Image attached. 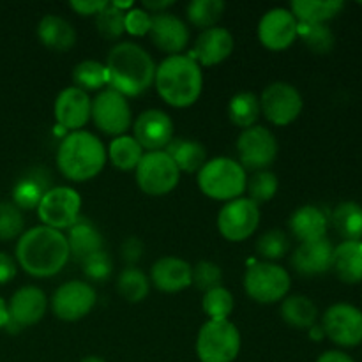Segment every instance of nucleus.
<instances>
[{
	"label": "nucleus",
	"mask_w": 362,
	"mask_h": 362,
	"mask_svg": "<svg viewBox=\"0 0 362 362\" xmlns=\"http://www.w3.org/2000/svg\"><path fill=\"white\" fill-rule=\"evenodd\" d=\"M67 237L48 226H34L21 233L16 244L18 265L34 278H52L69 262Z\"/></svg>",
	"instance_id": "f257e3e1"
},
{
	"label": "nucleus",
	"mask_w": 362,
	"mask_h": 362,
	"mask_svg": "<svg viewBox=\"0 0 362 362\" xmlns=\"http://www.w3.org/2000/svg\"><path fill=\"white\" fill-rule=\"evenodd\" d=\"M110 88L122 95H140L154 85L156 64L136 42H117L106 57Z\"/></svg>",
	"instance_id": "f03ea898"
},
{
	"label": "nucleus",
	"mask_w": 362,
	"mask_h": 362,
	"mask_svg": "<svg viewBox=\"0 0 362 362\" xmlns=\"http://www.w3.org/2000/svg\"><path fill=\"white\" fill-rule=\"evenodd\" d=\"M154 85L166 105L187 108L200 98L204 74L200 64L189 55H170L156 67Z\"/></svg>",
	"instance_id": "7ed1b4c3"
},
{
	"label": "nucleus",
	"mask_w": 362,
	"mask_h": 362,
	"mask_svg": "<svg viewBox=\"0 0 362 362\" xmlns=\"http://www.w3.org/2000/svg\"><path fill=\"white\" fill-rule=\"evenodd\" d=\"M106 148L95 134L88 131H73L67 134L57 151V166L66 179L85 182L94 179L105 168Z\"/></svg>",
	"instance_id": "20e7f679"
},
{
	"label": "nucleus",
	"mask_w": 362,
	"mask_h": 362,
	"mask_svg": "<svg viewBox=\"0 0 362 362\" xmlns=\"http://www.w3.org/2000/svg\"><path fill=\"white\" fill-rule=\"evenodd\" d=\"M246 170L232 158L209 159L198 172V186L212 200H237L246 191Z\"/></svg>",
	"instance_id": "39448f33"
},
{
	"label": "nucleus",
	"mask_w": 362,
	"mask_h": 362,
	"mask_svg": "<svg viewBox=\"0 0 362 362\" xmlns=\"http://www.w3.org/2000/svg\"><path fill=\"white\" fill-rule=\"evenodd\" d=\"M240 352V332L230 320H209L197 338L200 362H233Z\"/></svg>",
	"instance_id": "423d86ee"
},
{
	"label": "nucleus",
	"mask_w": 362,
	"mask_h": 362,
	"mask_svg": "<svg viewBox=\"0 0 362 362\" xmlns=\"http://www.w3.org/2000/svg\"><path fill=\"white\" fill-rule=\"evenodd\" d=\"M292 279L286 269L272 262H257L244 274V290L247 297L260 304H274L285 299Z\"/></svg>",
	"instance_id": "0eeeda50"
},
{
	"label": "nucleus",
	"mask_w": 362,
	"mask_h": 362,
	"mask_svg": "<svg viewBox=\"0 0 362 362\" xmlns=\"http://www.w3.org/2000/svg\"><path fill=\"white\" fill-rule=\"evenodd\" d=\"M136 184L148 197L172 193L180 180V170L165 151L147 152L136 166Z\"/></svg>",
	"instance_id": "6e6552de"
},
{
	"label": "nucleus",
	"mask_w": 362,
	"mask_h": 362,
	"mask_svg": "<svg viewBox=\"0 0 362 362\" xmlns=\"http://www.w3.org/2000/svg\"><path fill=\"white\" fill-rule=\"evenodd\" d=\"M81 197L76 189L67 186L52 187L42 194L37 205L41 223L53 230H69L80 219Z\"/></svg>",
	"instance_id": "1a4fd4ad"
},
{
	"label": "nucleus",
	"mask_w": 362,
	"mask_h": 362,
	"mask_svg": "<svg viewBox=\"0 0 362 362\" xmlns=\"http://www.w3.org/2000/svg\"><path fill=\"white\" fill-rule=\"evenodd\" d=\"M260 110L265 119L274 126H290L303 113L304 101L300 92L286 81H274L269 85L260 98Z\"/></svg>",
	"instance_id": "9d476101"
},
{
	"label": "nucleus",
	"mask_w": 362,
	"mask_h": 362,
	"mask_svg": "<svg viewBox=\"0 0 362 362\" xmlns=\"http://www.w3.org/2000/svg\"><path fill=\"white\" fill-rule=\"evenodd\" d=\"M278 140L271 129L264 126H253L244 129L237 138L239 165L244 170H267L278 156Z\"/></svg>",
	"instance_id": "9b49d317"
},
{
	"label": "nucleus",
	"mask_w": 362,
	"mask_h": 362,
	"mask_svg": "<svg viewBox=\"0 0 362 362\" xmlns=\"http://www.w3.org/2000/svg\"><path fill=\"white\" fill-rule=\"evenodd\" d=\"M322 331L336 345L354 349L362 343V311L352 304H332L322 318Z\"/></svg>",
	"instance_id": "f8f14e48"
},
{
	"label": "nucleus",
	"mask_w": 362,
	"mask_h": 362,
	"mask_svg": "<svg viewBox=\"0 0 362 362\" xmlns=\"http://www.w3.org/2000/svg\"><path fill=\"white\" fill-rule=\"evenodd\" d=\"M260 225V207L250 198L226 202L218 214V230L230 243L250 239Z\"/></svg>",
	"instance_id": "ddd939ff"
},
{
	"label": "nucleus",
	"mask_w": 362,
	"mask_h": 362,
	"mask_svg": "<svg viewBox=\"0 0 362 362\" xmlns=\"http://www.w3.org/2000/svg\"><path fill=\"white\" fill-rule=\"evenodd\" d=\"M90 117L103 133L115 138L122 136L131 126V106L126 95L113 88H106L92 101Z\"/></svg>",
	"instance_id": "4468645a"
},
{
	"label": "nucleus",
	"mask_w": 362,
	"mask_h": 362,
	"mask_svg": "<svg viewBox=\"0 0 362 362\" xmlns=\"http://www.w3.org/2000/svg\"><path fill=\"white\" fill-rule=\"evenodd\" d=\"M98 296L92 285L85 281H69L60 285L52 297V310L64 322H78L94 310Z\"/></svg>",
	"instance_id": "2eb2a0df"
},
{
	"label": "nucleus",
	"mask_w": 362,
	"mask_h": 362,
	"mask_svg": "<svg viewBox=\"0 0 362 362\" xmlns=\"http://www.w3.org/2000/svg\"><path fill=\"white\" fill-rule=\"evenodd\" d=\"M46 310H48L46 293L37 286H23L18 292H14L9 304H7L9 322H7L6 329L20 331V329L32 327L42 320Z\"/></svg>",
	"instance_id": "dca6fc26"
},
{
	"label": "nucleus",
	"mask_w": 362,
	"mask_h": 362,
	"mask_svg": "<svg viewBox=\"0 0 362 362\" xmlns=\"http://www.w3.org/2000/svg\"><path fill=\"white\" fill-rule=\"evenodd\" d=\"M299 21L290 9L274 7L262 16L258 23V39L262 45L272 52H281L290 48L297 39Z\"/></svg>",
	"instance_id": "f3484780"
},
{
	"label": "nucleus",
	"mask_w": 362,
	"mask_h": 362,
	"mask_svg": "<svg viewBox=\"0 0 362 362\" xmlns=\"http://www.w3.org/2000/svg\"><path fill=\"white\" fill-rule=\"evenodd\" d=\"M133 138L144 151H165L173 140V122L163 110H147L133 124Z\"/></svg>",
	"instance_id": "a211bd4d"
},
{
	"label": "nucleus",
	"mask_w": 362,
	"mask_h": 362,
	"mask_svg": "<svg viewBox=\"0 0 362 362\" xmlns=\"http://www.w3.org/2000/svg\"><path fill=\"white\" fill-rule=\"evenodd\" d=\"M92 99L78 87H67L57 95L53 115L57 124L66 131H80L90 119Z\"/></svg>",
	"instance_id": "6ab92c4d"
},
{
	"label": "nucleus",
	"mask_w": 362,
	"mask_h": 362,
	"mask_svg": "<svg viewBox=\"0 0 362 362\" xmlns=\"http://www.w3.org/2000/svg\"><path fill=\"white\" fill-rule=\"evenodd\" d=\"M148 35L161 52L170 55H180V52L189 42V28L186 27V23L179 16L166 11L152 16Z\"/></svg>",
	"instance_id": "aec40b11"
},
{
	"label": "nucleus",
	"mask_w": 362,
	"mask_h": 362,
	"mask_svg": "<svg viewBox=\"0 0 362 362\" xmlns=\"http://www.w3.org/2000/svg\"><path fill=\"white\" fill-rule=\"evenodd\" d=\"M233 35L223 27H212L202 30L194 42L193 55L191 59L197 60L200 66H218L225 62L233 52Z\"/></svg>",
	"instance_id": "412c9836"
},
{
	"label": "nucleus",
	"mask_w": 362,
	"mask_h": 362,
	"mask_svg": "<svg viewBox=\"0 0 362 362\" xmlns=\"http://www.w3.org/2000/svg\"><path fill=\"white\" fill-rule=\"evenodd\" d=\"M332 255L334 246L324 237L313 243L299 244L292 255V265L303 276H320L332 269Z\"/></svg>",
	"instance_id": "4be33fe9"
},
{
	"label": "nucleus",
	"mask_w": 362,
	"mask_h": 362,
	"mask_svg": "<svg viewBox=\"0 0 362 362\" xmlns=\"http://www.w3.org/2000/svg\"><path fill=\"white\" fill-rule=\"evenodd\" d=\"M152 285L165 293H177L193 285V267L177 257H163L152 265Z\"/></svg>",
	"instance_id": "5701e85b"
},
{
	"label": "nucleus",
	"mask_w": 362,
	"mask_h": 362,
	"mask_svg": "<svg viewBox=\"0 0 362 362\" xmlns=\"http://www.w3.org/2000/svg\"><path fill=\"white\" fill-rule=\"evenodd\" d=\"M327 225L329 221L325 214L315 205H303L288 219L290 232L300 244L324 239L327 233Z\"/></svg>",
	"instance_id": "b1692460"
},
{
	"label": "nucleus",
	"mask_w": 362,
	"mask_h": 362,
	"mask_svg": "<svg viewBox=\"0 0 362 362\" xmlns=\"http://www.w3.org/2000/svg\"><path fill=\"white\" fill-rule=\"evenodd\" d=\"M67 244H69V253L74 260L83 262L92 255L103 251V235L94 223L88 219L80 218L69 230H67Z\"/></svg>",
	"instance_id": "393cba45"
},
{
	"label": "nucleus",
	"mask_w": 362,
	"mask_h": 362,
	"mask_svg": "<svg viewBox=\"0 0 362 362\" xmlns=\"http://www.w3.org/2000/svg\"><path fill=\"white\" fill-rule=\"evenodd\" d=\"M332 271L346 285L362 281V240H343L334 247Z\"/></svg>",
	"instance_id": "a878e982"
},
{
	"label": "nucleus",
	"mask_w": 362,
	"mask_h": 362,
	"mask_svg": "<svg viewBox=\"0 0 362 362\" xmlns=\"http://www.w3.org/2000/svg\"><path fill=\"white\" fill-rule=\"evenodd\" d=\"M37 37L46 48L55 52H67L76 45V30L62 16L46 14L37 25Z\"/></svg>",
	"instance_id": "bb28decb"
},
{
	"label": "nucleus",
	"mask_w": 362,
	"mask_h": 362,
	"mask_svg": "<svg viewBox=\"0 0 362 362\" xmlns=\"http://www.w3.org/2000/svg\"><path fill=\"white\" fill-rule=\"evenodd\" d=\"M166 154L172 158L180 173H198L202 166L207 163V151L204 145L197 140L187 138H175L165 148Z\"/></svg>",
	"instance_id": "cd10ccee"
},
{
	"label": "nucleus",
	"mask_w": 362,
	"mask_h": 362,
	"mask_svg": "<svg viewBox=\"0 0 362 362\" xmlns=\"http://www.w3.org/2000/svg\"><path fill=\"white\" fill-rule=\"evenodd\" d=\"M345 7L341 0H293L290 11L299 23H327Z\"/></svg>",
	"instance_id": "c85d7f7f"
},
{
	"label": "nucleus",
	"mask_w": 362,
	"mask_h": 362,
	"mask_svg": "<svg viewBox=\"0 0 362 362\" xmlns=\"http://www.w3.org/2000/svg\"><path fill=\"white\" fill-rule=\"evenodd\" d=\"M281 318L293 329H311L317 322L318 310L306 296H286L281 303Z\"/></svg>",
	"instance_id": "c756f323"
},
{
	"label": "nucleus",
	"mask_w": 362,
	"mask_h": 362,
	"mask_svg": "<svg viewBox=\"0 0 362 362\" xmlns=\"http://www.w3.org/2000/svg\"><path fill=\"white\" fill-rule=\"evenodd\" d=\"M331 223L343 240H362V205L343 202L332 211Z\"/></svg>",
	"instance_id": "7c9ffc66"
},
{
	"label": "nucleus",
	"mask_w": 362,
	"mask_h": 362,
	"mask_svg": "<svg viewBox=\"0 0 362 362\" xmlns=\"http://www.w3.org/2000/svg\"><path fill=\"white\" fill-rule=\"evenodd\" d=\"M106 154H108L110 161L115 168L122 170V172H131V170H136V166L140 165L141 158H144V148L133 136L122 134V136H117L110 144Z\"/></svg>",
	"instance_id": "2f4dec72"
},
{
	"label": "nucleus",
	"mask_w": 362,
	"mask_h": 362,
	"mask_svg": "<svg viewBox=\"0 0 362 362\" xmlns=\"http://www.w3.org/2000/svg\"><path fill=\"white\" fill-rule=\"evenodd\" d=\"M260 99L253 92H239L230 99L228 115L237 127L250 129L260 117Z\"/></svg>",
	"instance_id": "473e14b6"
},
{
	"label": "nucleus",
	"mask_w": 362,
	"mask_h": 362,
	"mask_svg": "<svg viewBox=\"0 0 362 362\" xmlns=\"http://www.w3.org/2000/svg\"><path fill=\"white\" fill-rule=\"evenodd\" d=\"M297 37L303 39L304 45L318 55H325L334 48L336 37L327 23H299Z\"/></svg>",
	"instance_id": "72a5a7b5"
},
{
	"label": "nucleus",
	"mask_w": 362,
	"mask_h": 362,
	"mask_svg": "<svg viewBox=\"0 0 362 362\" xmlns=\"http://www.w3.org/2000/svg\"><path fill=\"white\" fill-rule=\"evenodd\" d=\"M225 7V2L221 0H193L187 6V20L202 30L218 27V21L223 18Z\"/></svg>",
	"instance_id": "f704fd0d"
},
{
	"label": "nucleus",
	"mask_w": 362,
	"mask_h": 362,
	"mask_svg": "<svg viewBox=\"0 0 362 362\" xmlns=\"http://www.w3.org/2000/svg\"><path fill=\"white\" fill-rule=\"evenodd\" d=\"M73 81L81 90H101L108 85V71L105 64L98 60H83L73 69Z\"/></svg>",
	"instance_id": "c9c22d12"
},
{
	"label": "nucleus",
	"mask_w": 362,
	"mask_h": 362,
	"mask_svg": "<svg viewBox=\"0 0 362 362\" xmlns=\"http://www.w3.org/2000/svg\"><path fill=\"white\" fill-rule=\"evenodd\" d=\"M117 290L120 296L129 303H141L148 296L151 290V281L147 276L136 267L124 269L117 279Z\"/></svg>",
	"instance_id": "e433bc0d"
},
{
	"label": "nucleus",
	"mask_w": 362,
	"mask_h": 362,
	"mask_svg": "<svg viewBox=\"0 0 362 362\" xmlns=\"http://www.w3.org/2000/svg\"><path fill=\"white\" fill-rule=\"evenodd\" d=\"M202 308L209 320H228L235 308V299L230 290H226L225 286H218L204 293Z\"/></svg>",
	"instance_id": "4c0bfd02"
},
{
	"label": "nucleus",
	"mask_w": 362,
	"mask_h": 362,
	"mask_svg": "<svg viewBox=\"0 0 362 362\" xmlns=\"http://www.w3.org/2000/svg\"><path fill=\"white\" fill-rule=\"evenodd\" d=\"M95 27L103 37L115 41L126 32V13L119 4L108 2L105 9L95 16Z\"/></svg>",
	"instance_id": "58836bf2"
},
{
	"label": "nucleus",
	"mask_w": 362,
	"mask_h": 362,
	"mask_svg": "<svg viewBox=\"0 0 362 362\" xmlns=\"http://www.w3.org/2000/svg\"><path fill=\"white\" fill-rule=\"evenodd\" d=\"M246 189L250 193L251 202H255L257 205L267 204L278 193L279 180L269 170H260V172H253V175L247 179Z\"/></svg>",
	"instance_id": "ea45409f"
},
{
	"label": "nucleus",
	"mask_w": 362,
	"mask_h": 362,
	"mask_svg": "<svg viewBox=\"0 0 362 362\" xmlns=\"http://www.w3.org/2000/svg\"><path fill=\"white\" fill-rule=\"evenodd\" d=\"M48 189H45V184L37 177H25L14 186L13 189V204L20 211L23 209H37L42 194Z\"/></svg>",
	"instance_id": "a19ab883"
},
{
	"label": "nucleus",
	"mask_w": 362,
	"mask_h": 362,
	"mask_svg": "<svg viewBox=\"0 0 362 362\" xmlns=\"http://www.w3.org/2000/svg\"><path fill=\"white\" fill-rule=\"evenodd\" d=\"M290 250V240L283 230H269L258 239L257 253L264 258L265 262H274L285 257Z\"/></svg>",
	"instance_id": "79ce46f5"
},
{
	"label": "nucleus",
	"mask_w": 362,
	"mask_h": 362,
	"mask_svg": "<svg viewBox=\"0 0 362 362\" xmlns=\"http://www.w3.org/2000/svg\"><path fill=\"white\" fill-rule=\"evenodd\" d=\"M25 218L14 204H0V240H13L21 237Z\"/></svg>",
	"instance_id": "37998d69"
},
{
	"label": "nucleus",
	"mask_w": 362,
	"mask_h": 362,
	"mask_svg": "<svg viewBox=\"0 0 362 362\" xmlns=\"http://www.w3.org/2000/svg\"><path fill=\"white\" fill-rule=\"evenodd\" d=\"M223 269L214 262H198L193 267V285L202 292H209L212 288L223 286Z\"/></svg>",
	"instance_id": "c03bdc74"
},
{
	"label": "nucleus",
	"mask_w": 362,
	"mask_h": 362,
	"mask_svg": "<svg viewBox=\"0 0 362 362\" xmlns=\"http://www.w3.org/2000/svg\"><path fill=\"white\" fill-rule=\"evenodd\" d=\"M81 265H83L85 276L94 283H105L113 271V262L105 250L88 257L87 260L81 262Z\"/></svg>",
	"instance_id": "a18cd8bd"
},
{
	"label": "nucleus",
	"mask_w": 362,
	"mask_h": 362,
	"mask_svg": "<svg viewBox=\"0 0 362 362\" xmlns=\"http://www.w3.org/2000/svg\"><path fill=\"white\" fill-rule=\"evenodd\" d=\"M152 14L145 9H133L126 13V32L133 35H147L151 30Z\"/></svg>",
	"instance_id": "49530a36"
},
{
	"label": "nucleus",
	"mask_w": 362,
	"mask_h": 362,
	"mask_svg": "<svg viewBox=\"0 0 362 362\" xmlns=\"http://www.w3.org/2000/svg\"><path fill=\"white\" fill-rule=\"evenodd\" d=\"M144 253L145 246L141 243V239H138V237H127L122 243V246H120V257H122L124 262L129 264V267H133L136 262H140Z\"/></svg>",
	"instance_id": "de8ad7c7"
},
{
	"label": "nucleus",
	"mask_w": 362,
	"mask_h": 362,
	"mask_svg": "<svg viewBox=\"0 0 362 362\" xmlns=\"http://www.w3.org/2000/svg\"><path fill=\"white\" fill-rule=\"evenodd\" d=\"M105 0H73L69 2V7L73 11H76L78 14H83V16H98L103 9L106 7Z\"/></svg>",
	"instance_id": "09e8293b"
},
{
	"label": "nucleus",
	"mask_w": 362,
	"mask_h": 362,
	"mask_svg": "<svg viewBox=\"0 0 362 362\" xmlns=\"http://www.w3.org/2000/svg\"><path fill=\"white\" fill-rule=\"evenodd\" d=\"M18 271V265L14 258H11L7 253L0 251V286L7 285L11 279H14Z\"/></svg>",
	"instance_id": "8fccbe9b"
},
{
	"label": "nucleus",
	"mask_w": 362,
	"mask_h": 362,
	"mask_svg": "<svg viewBox=\"0 0 362 362\" xmlns=\"http://www.w3.org/2000/svg\"><path fill=\"white\" fill-rule=\"evenodd\" d=\"M317 362H356L349 354L341 352V350H327L318 357Z\"/></svg>",
	"instance_id": "3c124183"
},
{
	"label": "nucleus",
	"mask_w": 362,
	"mask_h": 362,
	"mask_svg": "<svg viewBox=\"0 0 362 362\" xmlns=\"http://www.w3.org/2000/svg\"><path fill=\"white\" fill-rule=\"evenodd\" d=\"M141 6H144V9L147 11V13L158 14V13H165V9H168L170 6H173V2L172 0H161V2H154V0L151 2V0H145Z\"/></svg>",
	"instance_id": "603ef678"
},
{
	"label": "nucleus",
	"mask_w": 362,
	"mask_h": 362,
	"mask_svg": "<svg viewBox=\"0 0 362 362\" xmlns=\"http://www.w3.org/2000/svg\"><path fill=\"white\" fill-rule=\"evenodd\" d=\"M7 322H9V311H7V303L0 297V329L7 327Z\"/></svg>",
	"instance_id": "864d4df0"
},
{
	"label": "nucleus",
	"mask_w": 362,
	"mask_h": 362,
	"mask_svg": "<svg viewBox=\"0 0 362 362\" xmlns=\"http://www.w3.org/2000/svg\"><path fill=\"white\" fill-rule=\"evenodd\" d=\"M80 362H106L103 361L101 357H95V356H90V357H85V359H81Z\"/></svg>",
	"instance_id": "5fc2aeb1"
}]
</instances>
